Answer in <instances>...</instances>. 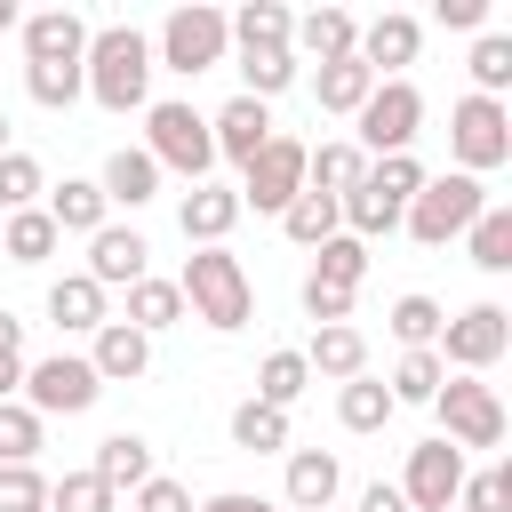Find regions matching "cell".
I'll return each mask as SVG.
<instances>
[{
	"label": "cell",
	"mask_w": 512,
	"mask_h": 512,
	"mask_svg": "<svg viewBox=\"0 0 512 512\" xmlns=\"http://www.w3.org/2000/svg\"><path fill=\"white\" fill-rule=\"evenodd\" d=\"M80 96H96L104 112H144L152 104V40L136 24H96L88 56H80Z\"/></svg>",
	"instance_id": "6da1fadb"
},
{
	"label": "cell",
	"mask_w": 512,
	"mask_h": 512,
	"mask_svg": "<svg viewBox=\"0 0 512 512\" xmlns=\"http://www.w3.org/2000/svg\"><path fill=\"white\" fill-rule=\"evenodd\" d=\"M176 296H184V312L208 320L216 336L248 328V312H256V288H248V272H240L232 248H192L184 272H176Z\"/></svg>",
	"instance_id": "7a4b0ae2"
},
{
	"label": "cell",
	"mask_w": 512,
	"mask_h": 512,
	"mask_svg": "<svg viewBox=\"0 0 512 512\" xmlns=\"http://www.w3.org/2000/svg\"><path fill=\"white\" fill-rule=\"evenodd\" d=\"M224 56H232V24H224V8H208V0L168 8L160 40H152V72H184V80H200V72H216Z\"/></svg>",
	"instance_id": "3957f363"
},
{
	"label": "cell",
	"mask_w": 512,
	"mask_h": 512,
	"mask_svg": "<svg viewBox=\"0 0 512 512\" xmlns=\"http://www.w3.org/2000/svg\"><path fill=\"white\" fill-rule=\"evenodd\" d=\"M144 160L152 168H176V176H192V184H208V168H216V144H208V112H192V104H144Z\"/></svg>",
	"instance_id": "277c9868"
},
{
	"label": "cell",
	"mask_w": 512,
	"mask_h": 512,
	"mask_svg": "<svg viewBox=\"0 0 512 512\" xmlns=\"http://www.w3.org/2000/svg\"><path fill=\"white\" fill-rule=\"evenodd\" d=\"M480 208H488L480 176H424V192L400 208V224H408V240L448 248V240H464V232H472V216H480Z\"/></svg>",
	"instance_id": "5b68a950"
},
{
	"label": "cell",
	"mask_w": 512,
	"mask_h": 512,
	"mask_svg": "<svg viewBox=\"0 0 512 512\" xmlns=\"http://www.w3.org/2000/svg\"><path fill=\"white\" fill-rule=\"evenodd\" d=\"M16 400L48 424V416H88L96 400H104V384H96V368H88V352H48V360H24V384H16Z\"/></svg>",
	"instance_id": "8992f818"
},
{
	"label": "cell",
	"mask_w": 512,
	"mask_h": 512,
	"mask_svg": "<svg viewBox=\"0 0 512 512\" xmlns=\"http://www.w3.org/2000/svg\"><path fill=\"white\" fill-rule=\"evenodd\" d=\"M448 152H456V176H488L512 160V112L496 96H456L448 104Z\"/></svg>",
	"instance_id": "52a82bcc"
},
{
	"label": "cell",
	"mask_w": 512,
	"mask_h": 512,
	"mask_svg": "<svg viewBox=\"0 0 512 512\" xmlns=\"http://www.w3.org/2000/svg\"><path fill=\"white\" fill-rule=\"evenodd\" d=\"M352 120H360V136H352V144H360L368 160H392V152H408V144H416V128H424V96H416V80H376V88H368V104H360Z\"/></svg>",
	"instance_id": "ba28073f"
},
{
	"label": "cell",
	"mask_w": 512,
	"mask_h": 512,
	"mask_svg": "<svg viewBox=\"0 0 512 512\" xmlns=\"http://www.w3.org/2000/svg\"><path fill=\"white\" fill-rule=\"evenodd\" d=\"M432 408H440V440L448 448H496L504 440V400L480 376H440Z\"/></svg>",
	"instance_id": "9c48e42d"
},
{
	"label": "cell",
	"mask_w": 512,
	"mask_h": 512,
	"mask_svg": "<svg viewBox=\"0 0 512 512\" xmlns=\"http://www.w3.org/2000/svg\"><path fill=\"white\" fill-rule=\"evenodd\" d=\"M440 368H456V376H480V368H496L504 352H512V312L504 304H464L448 328H440Z\"/></svg>",
	"instance_id": "30bf717a"
},
{
	"label": "cell",
	"mask_w": 512,
	"mask_h": 512,
	"mask_svg": "<svg viewBox=\"0 0 512 512\" xmlns=\"http://www.w3.org/2000/svg\"><path fill=\"white\" fill-rule=\"evenodd\" d=\"M304 152H312V144H296V136H280V128H272V144H264V152L240 168V184H232V192H240V208L280 216V208L304 192Z\"/></svg>",
	"instance_id": "8fae6325"
},
{
	"label": "cell",
	"mask_w": 512,
	"mask_h": 512,
	"mask_svg": "<svg viewBox=\"0 0 512 512\" xmlns=\"http://www.w3.org/2000/svg\"><path fill=\"white\" fill-rule=\"evenodd\" d=\"M408 496V512H456V488H464V448L448 440H416L408 448V472L392 480Z\"/></svg>",
	"instance_id": "7c38bea8"
},
{
	"label": "cell",
	"mask_w": 512,
	"mask_h": 512,
	"mask_svg": "<svg viewBox=\"0 0 512 512\" xmlns=\"http://www.w3.org/2000/svg\"><path fill=\"white\" fill-rule=\"evenodd\" d=\"M416 48H424V24H416L408 8L368 16V24H360V40H352V56H360L376 80H400V64H416Z\"/></svg>",
	"instance_id": "4fadbf2b"
},
{
	"label": "cell",
	"mask_w": 512,
	"mask_h": 512,
	"mask_svg": "<svg viewBox=\"0 0 512 512\" xmlns=\"http://www.w3.org/2000/svg\"><path fill=\"white\" fill-rule=\"evenodd\" d=\"M208 144H216V160L248 168V160L272 144V104H256V96H232V104H216V112H208Z\"/></svg>",
	"instance_id": "5bb4252c"
},
{
	"label": "cell",
	"mask_w": 512,
	"mask_h": 512,
	"mask_svg": "<svg viewBox=\"0 0 512 512\" xmlns=\"http://www.w3.org/2000/svg\"><path fill=\"white\" fill-rule=\"evenodd\" d=\"M144 264H152V240H144L136 224H104V232H88V280H96V288H136Z\"/></svg>",
	"instance_id": "9a60e30c"
},
{
	"label": "cell",
	"mask_w": 512,
	"mask_h": 512,
	"mask_svg": "<svg viewBox=\"0 0 512 512\" xmlns=\"http://www.w3.org/2000/svg\"><path fill=\"white\" fill-rule=\"evenodd\" d=\"M16 40H24V64H80V56H88V16L40 8V16L16 24Z\"/></svg>",
	"instance_id": "2e32d148"
},
{
	"label": "cell",
	"mask_w": 512,
	"mask_h": 512,
	"mask_svg": "<svg viewBox=\"0 0 512 512\" xmlns=\"http://www.w3.org/2000/svg\"><path fill=\"white\" fill-rule=\"evenodd\" d=\"M352 40H360V16L352 8H312V16H296V32H288V56L304 64H344L352 56Z\"/></svg>",
	"instance_id": "e0dca14e"
},
{
	"label": "cell",
	"mask_w": 512,
	"mask_h": 512,
	"mask_svg": "<svg viewBox=\"0 0 512 512\" xmlns=\"http://www.w3.org/2000/svg\"><path fill=\"white\" fill-rule=\"evenodd\" d=\"M176 224H184L192 248H224V232L240 224V192H232V184H192V192L176 200Z\"/></svg>",
	"instance_id": "ac0fdd59"
},
{
	"label": "cell",
	"mask_w": 512,
	"mask_h": 512,
	"mask_svg": "<svg viewBox=\"0 0 512 512\" xmlns=\"http://www.w3.org/2000/svg\"><path fill=\"white\" fill-rule=\"evenodd\" d=\"M88 368H96V384H136L152 368V336H136L128 320H104L88 344Z\"/></svg>",
	"instance_id": "d6986e66"
},
{
	"label": "cell",
	"mask_w": 512,
	"mask_h": 512,
	"mask_svg": "<svg viewBox=\"0 0 512 512\" xmlns=\"http://www.w3.org/2000/svg\"><path fill=\"white\" fill-rule=\"evenodd\" d=\"M336 456L328 448H288V512H336Z\"/></svg>",
	"instance_id": "ffe728a7"
},
{
	"label": "cell",
	"mask_w": 512,
	"mask_h": 512,
	"mask_svg": "<svg viewBox=\"0 0 512 512\" xmlns=\"http://www.w3.org/2000/svg\"><path fill=\"white\" fill-rule=\"evenodd\" d=\"M48 320H56L64 336H96L112 312H104V288H96L88 272H64V280H48Z\"/></svg>",
	"instance_id": "44dd1931"
},
{
	"label": "cell",
	"mask_w": 512,
	"mask_h": 512,
	"mask_svg": "<svg viewBox=\"0 0 512 512\" xmlns=\"http://www.w3.org/2000/svg\"><path fill=\"white\" fill-rule=\"evenodd\" d=\"M88 472H96V480H104L112 496H120V488L136 496V488L152 480V440H144V432H104V440H96V464H88Z\"/></svg>",
	"instance_id": "7402d4cb"
},
{
	"label": "cell",
	"mask_w": 512,
	"mask_h": 512,
	"mask_svg": "<svg viewBox=\"0 0 512 512\" xmlns=\"http://www.w3.org/2000/svg\"><path fill=\"white\" fill-rule=\"evenodd\" d=\"M96 192H104V208H144V200H160V168L144 160V144H136V152L120 144V152L104 160V176H96Z\"/></svg>",
	"instance_id": "603a6c76"
},
{
	"label": "cell",
	"mask_w": 512,
	"mask_h": 512,
	"mask_svg": "<svg viewBox=\"0 0 512 512\" xmlns=\"http://www.w3.org/2000/svg\"><path fill=\"white\" fill-rule=\"evenodd\" d=\"M304 368L312 376H336V384H352V376H368V336L344 320V328H312V344H304Z\"/></svg>",
	"instance_id": "cb8c5ba5"
},
{
	"label": "cell",
	"mask_w": 512,
	"mask_h": 512,
	"mask_svg": "<svg viewBox=\"0 0 512 512\" xmlns=\"http://www.w3.org/2000/svg\"><path fill=\"white\" fill-rule=\"evenodd\" d=\"M40 208H48V224H56V232H80V240H88V232H104V216H112V208H104V192H96V176H64Z\"/></svg>",
	"instance_id": "d4e9b609"
},
{
	"label": "cell",
	"mask_w": 512,
	"mask_h": 512,
	"mask_svg": "<svg viewBox=\"0 0 512 512\" xmlns=\"http://www.w3.org/2000/svg\"><path fill=\"white\" fill-rule=\"evenodd\" d=\"M360 176H368V152H360L352 136H336V144L304 152V184H312V192H328V200H344V192H352Z\"/></svg>",
	"instance_id": "484cf974"
},
{
	"label": "cell",
	"mask_w": 512,
	"mask_h": 512,
	"mask_svg": "<svg viewBox=\"0 0 512 512\" xmlns=\"http://www.w3.org/2000/svg\"><path fill=\"white\" fill-rule=\"evenodd\" d=\"M56 224H48V208H16V216H0V256L8 264H48L56 256Z\"/></svg>",
	"instance_id": "4316f807"
},
{
	"label": "cell",
	"mask_w": 512,
	"mask_h": 512,
	"mask_svg": "<svg viewBox=\"0 0 512 512\" xmlns=\"http://www.w3.org/2000/svg\"><path fill=\"white\" fill-rule=\"evenodd\" d=\"M368 88H376V72H368L360 56H344V64H320V72H312V96H320V112H344V120L368 104Z\"/></svg>",
	"instance_id": "83f0119b"
},
{
	"label": "cell",
	"mask_w": 512,
	"mask_h": 512,
	"mask_svg": "<svg viewBox=\"0 0 512 512\" xmlns=\"http://www.w3.org/2000/svg\"><path fill=\"white\" fill-rule=\"evenodd\" d=\"M280 232H288L296 248H320V240H336V232H344V216H336V200H328V192H312V184H304V192L280 208Z\"/></svg>",
	"instance_id": "f1b7e54d"
},
{
	"label": "cell",
	"mask_w": 512,
	"mask_h": 512,
	"mask_svg": "<svg viewBox=\"0 0 512 512\" xmlns=\"http://www.w3.org/2000/svg\"><path fill=\"white\" fill-rule=\"evenodd\" d=\"M120 320H128L136 336H160V328H176V320H184V296H176V280H152V272H144V280L128 288V312H120Z\"/></svg>",
	"instance_id": "f546056e"
},
{
	"label": "cell",
	"mask_w": 512,
	"mask_h": 512,
	"mask_svg": "<svg viewBox=\"0 0 512 512\" xmlns=\"http://www.w3.org/2000/svg\"><path fill=\"white\" fill-rule=\"evenodd\" d=\"M336 424H344V432H384V424H392V392H384V376H352V384H336Z\"/></svg>",
	"instance_id": "4dcf8cb0"
},
{
	"label": "cell",
	"mask_w": 512,
	"mask_h": 512,
	"mask_svg": "<svg viewBox=\"0 0 512 512\" xmlns=\"http://www.w3.org/2000/svg\"><path fill=\"white\" fill-rule=\"evenodd\" d=\"M224 24H232V48H288V32H296V16H288L280 0H248V8H232Z\"/></svg>",
	"instance_id": "1f68e13d"
},
{
	"label": "cell",
	"mask_w": 512,
	"mask_h": 512,
	"mask_svg": "<svg viewBox=\"0 0 512 512\" xmlns=\"http://www.w3.org/2000/svg\"><path fill=\"white\" fill-rule=\"evenodd\" d=\"M464 248H472V264H480V272H512V208H504V200H488V208L472 216Z\"/></svg>",
	"instance_id": "d6a6232c"
},
{
	"label": "cell",
	"mask_w": 512,
	"mask_h": 512,
	"mask_svg": "<svg viewBox=\"0 0 512 512\" xmlns=\"http://www.w3.org/2000/svg\"><path fill=\"white\" fill-rule=\"evenodd\" d=\"M304 392H312V368H304V352H264V368H256V400L288 416Z\"/></svg>",
	"instance_id": "836d02e7"
},
{
	"label": "cell",
	"mask_w": 512,
	"mask_h": 512,
	"mask_svg": "<svg viewBox=\"0 0 512 512\" xmlns=\"http://www.w3.org/2000/svg\"><path fill=\"white\" fill-rule=\"evenodd\" d=\"M280 88H296V56L288 48H240V96L272 104Z\"/></svg>",
	"instance_id": "e575fe53"
},
{
	"label": "cell",
	"mask_w": 512,
	"mask_h": 512,
	"mask_svg": "<svg viewBox=\"0 0 512 512\" xmlns=\"http://www.w3.org/2000/svg\"><path fill=\"white\" fill-rule=\"evenodd\" d=\"M232 448H248V456H280V448H288V416L264 408V400H240V408H232Z\"/></svg>",
	"instance_id": "d590c367"
},
{
	"label": "cell",
	"mask_w": 512,
	"mask_h": 512,
	"mask_svg": "<svg viewBox=\"0 0 512 512\" xmlns=\"http://www.w3.org/2000/svg\"><path fill=\"white\" fill-rule=\"evenodd\" d=\"M312 256H320V264H312V280H328V288H352V296H360V280H368V240L336 232V240H320Z\"/></svg>",
	"instance_id": "8d00e7d4"
},
{
	"label": "cell",
	"mask_w": 512,
	"mask_h": 512,
	"mask_svg": "<svg viewBox=\"0 0 512 512\" xmlns=\"http://www.w3.org/2000/svg\"><path fill=\"white\" fill-rule=\"evenodd\" d=\"M440 328H448V312H440L432 296H416V288H408V296L392 304V336H400V352H432V344H440Z\"/></svg>",
	"instance_id": "74e56055"
},
{
	"label": "cell",
	"mask_w": 512,
	"mask_h": 512,
	"mask_svg": "<svg viewBox=\"0 0 512 512\" xmlns=\"http://www.w3.org/2000/svg\"><path fill=\"white\" fill-rule=\"evenodd\" d=\"M40 192H48L40 160L8 144V152H0V216H16V208H40Z\"/></svg>",
	"instance_id": "f35d334b"
},
{
	"label": "cell",
	"mask_w": 512,
	"mask_h": 512,
	"mask_svg": "<svg viewBox=\"0 0 512 512\" xmlns=\"http://www.w3.org/2000/svg\"><path fill=\"white\" fill-rule=\"evenodd\" d=\"M40 448H48V424L24 400H0V464H32Z\"/></svg>",
	"instance_id": "ab89813d"
},
{
	"label": "cell",
	"mask_w": 512,
	"mask_h": 512,
	"mask_svg": "<svg viewBox=\"0 0 512 512\" xmlns=\"http://www.w3.org/2000/svg\"><path fill=\"white\" fill-rule=\"evenodd\" d=\"M504 88H512V40L504 32H480L472 40V96H496L504 104Z\"/></svg>",
	"instance_id": "60d3db41"
},
{
	"label": "cell",
	"mask_w": 512,
	"mask_h": 512,
	"mask_svg": "<svg viewBox=\"0 0 512 512\" xmlns=\"http://www.w3.org/2000/svg\"><path fill=\"white\" fill-rule=\"evenodd\" d=\"M368 192H384L392 208H408L424 192V160L416 152H392V160H368Z\"/></svg>",
	"instance_id": "b9f144b4"
},
{
	"label": "cell",
	"mask_w": 512,
	"mask_h": 512,
	"mask_svg": "<svg viewBox=\"0 0 512 512\" xmlns=\"http://www.w3.org/2000/svg\"><path fill=\"white\" fill-rule=\"evenodd\" d=\"M440 376H448V368H440V352H400V368H392V384H384V392H392V408H400V400H424V408H432Z\"/></svg>",
	"instance_id": "7bdbcfd3"
},
{
	"label": "cell",
	"mask_w": 512,
	"mask_h": 512,
	"mask_svg": "<svg viewBox=\"0 0 512 512\" xmlns=\"http://www.w3.org/2000/svg\"><path fill=\"white\" fill-rule=\"evenodd\" d=\"M120 496L96 480V472H64V480H48V512H112Z\"/></svg>",
	"instance_id": "ee69618b"
},
{
	"label": "cell",
	"mask_w": 512,
	"mask_h": 512,
	"mask_svg": "<svg viewBox=\"0 0 512 512\" xmlns=\"http://www.w3.org/2000/svg\"><path fill=\"white\" fill-rule=\"evenodd\" d=\"M456 512H512V464L464 472V488H456Z\"/></svg>",
	"instance_id": "f6af8a7d"
},
{
	"label": "cell",
	"mask_w": 512,
	"mask_h": 512,
	"mask_svg": "<svg viewBox=\"0 0 512 512\" xmlns=\"http://www.w3.org/2000/svg\"><path fill=\"white\" fill-rule=\"evenodd\" d=\"M24 96L48 104V112H64L80 96V64H24Z\"/></svg>",
	"instance_id": "bcb514c9"
},
{
	"label": "cell",
	"mask_w": 512,
	"mask_h": 512,
	"mask_svg": "<svg viewBox=\"0 0 512 512\" xmlns=\"http://www.w3.org/2000/svg\"><path fill=\"white\" fill-rule=\"evenodd\" d=\"M0 512H48V472L40 464H0Z\"/></svg>",
	"instance_id": "7dc6e473"
},
{
	"label": "cell",
	"mask_w": 512,
	"mask_h": 512,
	"mask_svg": "<svg viewBox=\"0 0 512 512\" xmlns=\"http://www.w3.org/2000/svg\"><path fill=\"white\" fill-rule=\"evenodd\" d=\"M304 312H312V328H344V320H352V288L304 280Z\"/></svg>",
	"instance_id": "c3c4849f"
},
{
	"label": "cell",
	"mask_w": 512,
	"mask_h": 512,
	"mask_svg": "<svg viewBox=\"0 0 512 512\" xmlns=\"http://www.w3.org/2000/svg\"><path fill=\"white\" fill-rule=\"evenodd\" d=\"M16 384H24V320L0 312V400H16Z\"/></svg>",
	"instance_id": "681fc988"
},
{
	"label": "cell",
	"mask_w": 512,
	"mask_h": 512,
	"mask_svg": "<svg viewBox=\"0 0 512 512\" xmlns=\"http://www.w3.org/2000/svg\"><path fill=\"white\" fill-rule=\"evenodd\" d=\"M136 512H192V488L168 480V472H152V480L136 488Z\"/></svg>",
	"instance_id": "f907efd6"
},
{
	"label": "cell",
	"mask_w": 512,
	"mask_h": 512,
	"mask_svg": "<svg viewBox=\"0 0 512 512\" xmlns=\"http://www.w3.org/2000/svg\"><path fill=\"white\" fill-rule=\"evenodd\" d=\"M432 16H440L448 32H488V0H440Z\"/></svg>",
	"instance_id": "816d5d0a"
},
{
	"label": "cell",
	"mask_w": 512,
	"mask_h": 512,
	"mask_svg": "<svg viewBox=\"0 0 512 512\" xmlns=\"http://www.w3.org/2000/svg\"><path fill=\"white\" fill-rule=\"evenodd\" d=\"M352 512H408V496H400V488H392V480H368V488H360V504H352Z\"/></svg>",
	"instance_id": "f5cc1de1"
},
{
	"label": "cell",
	"mask_w": 512,
	"mask_h": 512,
	"mask_svg": "<svg viewBox=\"0 0 512 512\" xmlns=\"http://www.w3.org/2000/svg\"><path fill=\"white\" fill-rule=\"evenodd\" d=\"M192 512H264V496H248V488H216V496L192 504Z\"/></svg>",
	"instance_id": "db71d44e"
},
{
	"label": "cell",
	"mask_w": 512,
	"mask_h": 512,
	"mask_svg": "<svg viewBox=\"0 0 512 512\" xmlns=\"http://www.w3.org/2000/svg\"><path fill=\"white\" fill-rule=\"evenodd\" d=\"M16 24H24V8H16V0H0V32H16Z\"/></svg>",
	"instance_id": "11a10c76"
},
{
	"label": "cell",
	"mask_w": 512,
	"mask_h": 512,
	"mask_svg": "<svg viewBox=\"0 0 512 512\" xmlns=\"http://www.w3.org/2000/svg\"><path fill=\"white\" fill-rule=\"evenodd\" d=\"M0 152H8V112H0Z\"/></svg>",
	"instance_id": "9f6ffc18"
},
{
	"label": "cell",
	"mask_w": 512,
	"mask_h": 512,
	"mask_svg": "<svg viewBox=\"0 0 512 512\" xmlns=\"http://www.w3.org/2000/svg\"><path fill=\"white\" fill-rule=\"evenodd\" d=\"M264 512H288V504H264Z\"/></svg>",
	"instance_id": "6f0895ef"
}]
</instances>
